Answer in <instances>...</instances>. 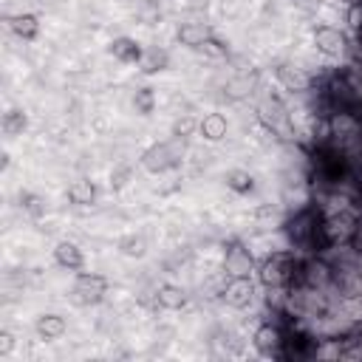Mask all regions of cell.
<instances>
[{
	"instance_id": "cell-1",
	"label": "cell",
	"mask_w": 362,
	"mask_h": 362,
	"mask_svg": "<svg viewBox=\"0 0 362 362\" xmlns=\"http://www.w3.org/2000/svg\"><path fill=\"white\" fill-rule=\"evenodd\" d=\"M297 269H300L297 255L288 252V249H280V252H272V255H266V257L260 260L257 277H260V283H263L266 288L280 291V288H286V286L294 283Z\"/></svg>"
},
{
	"instance_id": "cell-2",
	"label": "cell",
	"mask_w": 362,
	"mask_h": 362,
	"mask_svg": "<svg viewBox=\"0 0 362 362\" xmlns=\"http://www.w3.org/2000/svg\"><path fill=\"white\" fill-rule=\"evenodd\" d=\"M107 277L96 272H76L74 286H71V303L76 305H96L107 294Z\"/></svg>"
},
{
	"instance_id": "cell-3",
	"label": "cell",
	"mask_w": 362,
	"mask_h": 362,
	"mask_svg": "<svg viewBox=\"0 0 362 362\" xmlns=\"http://www.w3.org/2000/svg\"><path fill=\"white\" fill-rule=\"evenodd\" d=\"M255 300V280L249 274H232L223 286V303L229 308H249Z\"/></svg>"
},
{
	"instance_id": "cell-4",
	"label": "cell",
	"mask_w": 362,
	"mask_h": 362,
	"mask_svg": "<svg viewBox=\"0 0 362 362\" xmlns=\"http://www.w3.org/2000/svg\"><path fill=\"white\" fill-rule=\"evenodd\" d=\"M311 37H314V45H317V51H322L325 57H342L345 51H348V37H345V31H339L337 25H317L314 31H311Z\"/></svg>"
},
{
	"instance_id": "cell-5",
	"label": "cell",
	"mask_w": 362,
	"mask_h": 362,
	"mask_svg": "<svg viewBox=\"0 0 362 362\" xmlns=\"http://www.w3.org/2000/svg\"><path fill=\"white\" fill-rule=\"evenodd\" d=\"M178 164V153L173 150V144L161 141V144H153L141 153V167L150 170V173H167L170 167Z\"/></svg>"
},
{
	"instance_id": "cell-6",
	"label": "cell",
	"mask_w": 362,
	"mask_h": 362,
	"mask_svg": "<svg viewBox=\"0 0 362 362\" xmlns=\"http://www.w3.org/2000/svg\"><path fill=\"white\" fill-rule=\"evenodd\" d=\"M107 54L116 62H122V65H141V59H144V48L133 37H116V40H110L107 42Z\"/></svg>"
},
{
	"instance_id": "cell-7",
	"label": "cell",
	"mask_w": 362,
	"mask_h": 362,
	"mask_svg": "<svg viewBox=\"0 0 362 362\" xmlns=\"http://www.w3.org/2000/svg\"><path fill=\"white\" fill-rule=\"evenodd\" d=\"M252 342H255V348H257L263 356H277L280 348H283V331H280L274 322H263V325H257Z\"/></svg>"
},
{
	"instance_id": "cell-8",
	"label": "cell",
	"mask_w": 362,
	"mask_h": 362,
	"mask_svg": "<svg viewBox=\"0 0 362 362\" xmlns=\"http://www.w3.org/2000/svg\"><path fill=\"white\" fill-rule=\"evenodd\" d=\"M212 37H215V31H212L209 25H204V23H181V25H178V40H181V45H187V48L201 51Z\"/></svg>"
},
{
	"instance_id": "cell-9",
	"label": "cell",
	"mask_w": 362,
	"mask_h": 362,
	"mask_svg": "<svg viewBox=\"0 0 362 362\" xmlns=\"http://www.w3.org/2000/svg\"><path fill=\"white\" fill-rule=\"evenodd\" d=\"M54 260H57V266H62L68 272H82L85 269V255L74 240H59L54 246Z\"/></svg>"
},
{
	"instance_id": "cell-10",
	"label": "cell",
	"mask_w": 362,
	"mask_h": 362,
	"mask_svg": "<svg viewBox=\"0 0 362 362\" xmlns=\"http://www.w3.org/2000/svg\"><path fill=\"white\" fill-rule=\"evenodd\" d=\"M226 130H229V122H226V116L223 113H204L201 119H198V133L206 139V141H221L223 136H226Z\"/></svg>"
},
{
	"instance_id": "cell-11",
	"label": "cell",
	"mask_w": 362,
	"mask_h": 362,
	"mask_svg": "<svg viewBox=\"0 0 362 362\" xmlns=\"http://www.w3.org/2000/svg\"><path fill=\"white\" fill-rule=\"evenodd\" d=\"M34 331H37L40 339L54 342V339H59V337L68 331V322H65V317H59V314H42V317H37Z\"/></svg>"
},
{
	"instance_id": "cell-12",
	"label": "cell",
	"mask_w": 362,
	"mask_h": 362,
	"mask_svg": "<svg viewBox=\"0 0 362 362\" xmlns=\"http://www.w3.org/2000/svg\"><path fill=\"white\" fill-rule=\"evenodd\" d=\"M277 79L286 85V90H294V93H303V90L311 88V76L297 65H280L277 68Z\"/></svg>"
},
{
	"instance_id": "cell-13",
	"label": "cell",
	"mask_w": 362,
	"mask_h": 362,
	"mask_svg": "<svg viewBox=\"0 0 362 362\" xmlns=\"http://www.w3.org/2000/svg\"><path fill=\"white\" fill-rule=\"evenodd\" d=\"M8 28H11V34L20 37V40H34V37L40 34V17L31 14V11L14 14V17H8Z\"/></svg>"
},
{
	"instance_id": "cell-14",
	"label": "cell",
	"mask_w": 362,
	"mask_h": 362,
	"mask_svg": "<svg viewBox=\"0 0 362 362\" xmlns=\"http://www.w3.org/2000/svg\"><path fill=\"white\" fill-rule=\"evenodd\" d=\"M156 303H158V308L178 311V308H184V305H187V294H184V288H181V286L164 283V286H158V291H156Z\"/></svg>"
},
{
	"instance_id": "cell-15",
	"label": "cell",
	"mask_w": 362,
	"mask_h": 362,
	"mask_svg": "<svg viewBox=\"0 0 362 362\" xmlns=\"http://www.w3.org/2000/svg\"><path fill=\"white\" fill-rule=\"evenodd\" d=\"M252 266H255V260H252V255H249L243 246L226 249V272H229V274H249Z\"/></svg>"
},
{
	"instance_id": "cell-16",
	"label": "cell",
	"mask_w": 362,
	"mask_h": 362,
	"mask_svg": "<svg viewBox=\"0 0 362 362\" xmlns=\"http://www.w3.org/2000/svg\"><path fill=\"white\" fill-rule=\"evenodd\" d=\"M223 181H226V187H229L232 192H238V195H249V192L255 189V175H252L249 170H229V173L223 175Z\"/></svg>"
},
{
	"instance_id": "cell-17",
	"label": "cell",
	"mask_w": 362,
	"mask_h": 362,
	"mask_svg": "<svg viewBox=\"0 0 362 362\" xmlns=\"http://www.w3.org/2000/svg\"><path fill=\"white\" fill-rule=\"evenodd\" d=\"M68 201L76 206H90L96 201V187L90 181H74L68 187Z\"/></svg>"
},
{
	"instance_id": "cell-18",
	"label": "cell",
	"mask_w": 362,
	"mask_h": 362,
	"mask_svg": "<svg viewBox=\"0 0 362 362\" xmlns=\"http://www.w3.org/2000/svg\"><path fill=\"white\" fill-rule=\"evenodd\" d=\"M25 127H28V116L20 107H11L3 113V133L6 136H20Z\"/></svg>"
},
{
	"instance_id": "cell-19",
	"label": "cell",
	"mask_w": 362,
	"mask_h": 362,
	"mask_svg": "<svg viewBox=\"0 0 362 362\" xmlns=\"http://www.w3.org/2000/svg\"><path fill=\"white\" fill-rule=\"evenodd\" d=\"M156 90L150 88V85H144V88H139L136 93H133V107H136V113L139 116H150L153 110H156Z\"/></svg>"
},
{
	"instance_id": "cell-20",
	"label": "cell",
	"mask_w": 362,
	"mask_h": 362,
	"mask_svg": "<svg viewBox=\"0 0 362 362\" xmlns=\"http://www.w3.org/2000/svg\"><path fill=\"white\" fill-rule=\"evenodd\" d=\"M167 62H170V57H167V51H158V48H153V51H144V59H141V74H158V71H164L167 68Z\"/></svg>"
},
{
	"instance_id": "cell-21",
	"label": "cell",
	"mask_w": 362,
	"mask_h": 362,
	"mask_svg": "<svg viewBox=\"0 0 362 362\" xmlns=\"http://www.w3.org/2000/svg\"><path fill=\"white\" fill-rule=\"evenodd\" d=\"M119 252L127 255V257H144V252H147V240H144L141 235H127V238L119 240Z\"/></svg>"
},
{
	"instance_id": "cell-22",
	"label": "cell",
	"mask_w": 362,
	"mask_h": 362,
	"mask_svg": "<svg viewBox=\"0 0 362 362\" xmlns=\"http://www.w3.org/2000/svg\"><path fill=\"white\" fill-rule=\"evenodd\" d=\"M345 20H348V25H351L354 31H362V0H351Z\"/></svg>"
},
{
	"instance_id": "cell-23",
	"label": "cell",
	"mask_w": 362,
	"mask_h": 362,
	"mask_svg": "<svg viewBox=\"0 0 362 362\" xmlns=\"http://www.w3.org/2000/svg\"><path fill=\"white\" fill-rule=\"evenodd\" d=\"M198 130V122L195 119H189V116H184V119H178L175 122V127H173V133L181 139V136H189V133H195Z\"/></svg>"
},
{
	"instance_id": "cell-24",
	"label": "cell",
	"mask_w": 362,
	"mask_h": 362,
	"mask_svg": "<svg viewBox=\"0 0 362 362\" xmlns=\"http://www.w3.org/2000/svg\"><path fill=\"white\" fill-rule=\"evenodd\" d=\"M20 201H25L23 206L31 212V215H42V201L37 198V195H31V192H23V198Z\"/></svg>"
},
{
	"instance_id": "cell-25",
	"label": "cell",
	"mask_w": 362,
	"mask_h": 362,
	"mask_svg": "<svg viewBox=\"0 0 362 362\" xmlns=\"http://www.w3.org/2000/svg\"><path fill=\"white\" fill-rule=\"evenodd\" d=\"M201 51H204V54H209V57H223V54H226V45H223L218 37H212Z\"/></svg>"
},
{
	"instance_id": "cell-26",
	"label": "cell",
	"mask_w": 362,
	"mask_h": 362,
	"mask_svg": "<svg viewBox=\"0 0 362 362\" xmlns=\"http://www.w3.org/2000/svg\"><path fill=\"white\" fill-rule=\"evenodd\" d=\"M11 348H14V337H11L8 331H3V334H0V356H8Z\"/></svg>"
}]
</instances>
